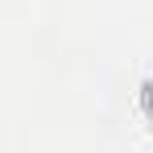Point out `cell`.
I'll list each match as a JSON object with an SVG mask.
<instances>
[{
    "mask_svg": "<svg viewBox=\"0 0 153 153\" xmlns=\"http://www.w3.org/2000/svg\"><path fill=\"white\" fill-rule=\"evenodd\" d=\"M145 108H149V112H153V79H149V83H145Z\"/></svg>",
    "mask_w": 153,
    "mask_h": 153,
    "instance_id": "obj_1",
    "label": "cell"
}]
</instances>
